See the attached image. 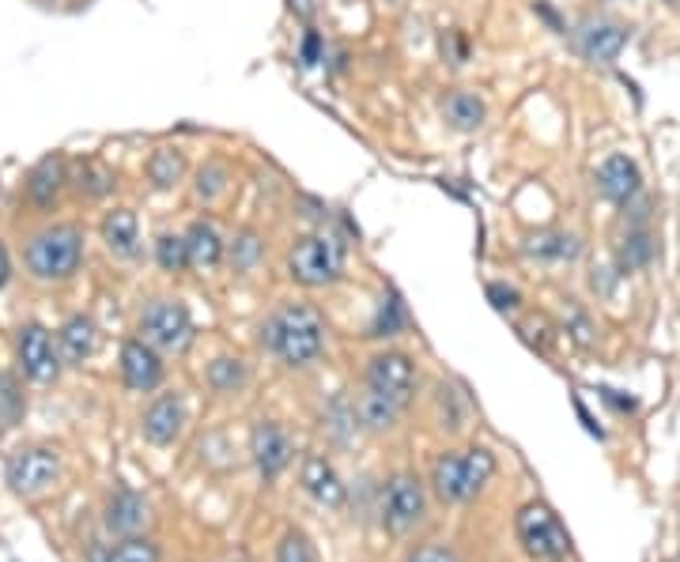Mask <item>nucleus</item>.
<instances>
[{
    "mask_svg": "<svg viewBox=\"0 0 680 562\" xmlns=\"http://www.w3.org/2000/svg\"><path fill=\"white\" fill-rule=\"evenodd\" d=\"M261 347L292 370H303L326 352V321L306 302H280L261 325Z\"/></svg>",
    "mask_w": 680,
    "mask_h": 562,
    "instance_id": "nucleus-1",
    "label": "nucleus"
},
{
    "mask_svg": "<svg viewBox=\"0 0 680 562\" xmlns=\"http://www.w3.org/2000/svg\"><path fill=\"white\" fill-rule=\"evenodd\" d=\"M27 272L42 284H61V279L76 276V268L83 265V231L72 223H54L46 231L31 234L27 250H23Z\"/></svg>",
    "mask_w": 680,
    "mask_h": 562,
    "instance_id": "nucleus-2",
    "label": "nucleus"
},
{
    "mask_svg": "<svg viewBox=\"0 0 680 562\" xmlns=\"http://www.w3.org/2000/svg\"><path fill=\"white\" fill-rule=\"evenodd\" d=\"M491 475H496V457L488 449H454L442 454L431 468V488L442 502H469L488 488Z\"/></svg>",
    "mask_w": 680,
    "mask_h": 562,
    "instance_id": "nucleus-3",
    "label": "nucleus"
},
{
    "mask_svg": "<svg viewBox=\"0 0 680 562\" xmlns=\"http://www.w3.org/2000/svg\"><path fill=\"white\" fill-rule=\"evenodd\" d=\"M344 261H348V250L337 234L314 231V234H303L299 242L292 245V253H287V276L303 287H329L344 276Z\"/></svg>",
    "mask_w": 680,
    "mask_h": 562,
    "instance_id": "nucleus-4",
    "label": "nucleus"
},
{
    "mask_svg": "<svg viewBox=\"0 0 680 562\" xmlns=\"http://www.w3.org/2000/svg\"><path fill=\"white\" fill-rule=\"evenodd\" d=\"M197 329L178 298H151L140 313V340L151 344L159 355H182L193 344Z\"/></svg>",
    "mask_w": 680,
    "mask_h": 562,
    "instance_id": "nucleus-5",
    "label": "nucleus"
},
{
    "mask_svg": "<svg viewBox=\"0 0 680 562\" xmlns=\"http://www.w3.org/2000/svg\"><path fill=\"white\" fill-rule=\"evenodd\" d=\"M518 540H522L525 555L533 559H564L571 551V536L559 525V517L552 514L544 502H530V506L518 509Z\"/></svg>",
    "mask_w": 680,
    "mask_h": 562,
    "instance_id": "nucleus-6",
    "label": "nucleus"
},
{
    "mask_svg": "<svg viewBox=\"0 0 680 562\" xmlns=\"http://www.w3.org/2000/svg\"><path fill=\"white\" fill-rule=\"evenodd\" d=\"M61 475V457L46 446H27V449H15L4 464V480L15 495L34 498V495H46L49 488L57 483Z\"/></svg>",
    "mask_w": 680,
    "mask_h": 562,
    "instance_id": "nucleus-7",
    "label": "nucleus"
},
{
    "mask_svg": "<svg viewBox=\"0 0 680 562\" xmlns=\"http://www.w3.org/2000/svg\"><path fill=\"white\" fill-rule=\"evenodd\" d=\"M423 514H428V491H423V483L412 472H397L386 483V491H382V525L401 536L408 529H416L423 521Z\"/></svg>",
    "mask_w": 680,
    "mask_h": 562,
    "instance_id": "nucleus-8",
    "label": "nucleus"
},
{
    "mask_svg": "<svg viewBox=\"0 0 680 562\" xmlns=\"http://www.w3.org/2000/svg\"><path fill=\"white\" fill-rule=\"evenodd\" d=\"M15 359H20V370L31 381H38V386H49L61 374V352H57L54 336H49V329L34 325V321L23 325L20 336H15Z\"/></svg>",
    "mask_w": 680,
    "mask_h": 562,
    "instance_id": "nucleus-9",
    "label": "nucleus"
},
{
    "mask_svg": "<svg viewBox=\"0 0 680 562\" xmlns=\"http://www.w3.org/2000/svg\"><path fill=\"white\" fill-rule=\"evenodd\" d=\"M367 386L389 397L397 408H408L416 393V366L405 352H378L367 359Z\"/></svg>",
    "mask_w": 680,
    "mask_h": 562,
    "instance_id": "nucleus-10",
    "label": "nucleus"
},
{
    "mask_svg": "<svg viewBox=\"0 0 680 562\" xmlns=\"http://www.w3.org/2000/svg\"><path fill=\"white\" fill-rule=\"evenodd\" d=\"M250 457H253V464H258V472L265 475V480H276V475L292 464L295 446H292V438H287V431L280 427V423L261 420V423H253V431H250Z\"/></svg>",
    "mask_w": 680,
    "mask_h": 562,
    "instance_id": "nucleus-11",
    "label": "nucleus"
},
{
    "mask_svg": "<svg viewBox=\"0 0 680 562\" xmlns=\"http://www.w3.org/2000/svg\"><path fill=\"white\" fill-rule=\"evenodd\" d=\"M593 185H598V193L609 204L627 208V204L643 193V170H639L635 159H627V156H609L605 163L598 167V174H593Z\"/></svg>",
    "mask_w": 680,
    "mask_h": 562,
    "instance_id": "nucleus-12",
    "label": "nucleus"
},
{
    "mask_svg": "<svg viewBox=\"0 0 680 562\" xmlns=\"http://www.w3.org/2000/svg\"><path fill=\"white\" fill-rule=\"evenodd\" d=\"M627 27L616 20H605V15H598V20H586L582 27H578V49H582V57L590 65H612L620 54H624L627 46Z\"/></svg>",
    "mask_w": 680,
    "mask_h": 562,
    "instance_id": "nucleus-13",
    "label": "nucleus"
},
{
    "mask_svg": "<svg viewBox=\"0 0 680 562\" xmlns=\"http://www.w3.org/2000/svg\"><path fill=\"white\" fill-rule=\"evenodd\" d=\"M299 483H303L306 495L318 502V506H326V509H340V506L348 502V488L340 483L337 468L329 464L321 454H306V457H303Z\"/></svg>",
    "mask_w": 680,
    "mask_h": 562,
    "instance_id": "nucleus-14",
    "label": "nucleus"
},
{
    "mask_svg": "<svg viewBox=\"0 0 680 562\" xmlns=\"http://www.w3.org/2000/svg\"><path fill=\"white\" fill-rule=\"evenodd\" d=\"M122 381L133 393H151L163 381V359L144 340H125L122 344Z\"/></svg>",
    "mask_w": 680,
    "mask_h": 562,
    "instance_id": "nucleus-15",
    "label": "nucleus"
},
{
    "mask_svg": "<svg viewBox=\"0 0 680 562\" xmlns=\"http://www.w3.org/2000/svg\"><path fill=\"white\" fill-rule=\"evenodd\" d=\"M182 427H185V404H182V397H174V393H163L151 400L140 420V431L151 446H170V441L182 434Z\"/></svg>",
    "mask_w": 680,
    "mask_h": 562,
    "instance_id": "nucleus-16",
    "label": "nucleus"
},
{
    "mask_svg": "<svg viewBox=\"0 0 680 562\" xmlns=\"http://www.w3.org/2000/svg\"><path fill=\"white\" fill-rule=\"evenodd\" d=\"M65 182H68V167H65L61 156L38 159V163L31 167V174H27V200L38 211L54 208L57 197H61V190H65Z\"/></svg>",
    "mask_w": 680,
    "mask_h": 562,
    "instance_id": "nucleus-17",
    "label": "nucleus"
},
{
    "mask_svg": "<svg viewBox=\"0 0 680 562\" xmlns=\"http://www.w3.org/2000/svg\"><path fill=\"white\" fill-rule=\"evenodd\" d=\"M185 250H190V268H197V272H216L227 257L224 234H219L216 223H208V219L190 223V231H185Z\"/></svg>",
    "mask_w": 680,
    "mask_h": 562,
    "instance_id": "nucleus-18",
    "label": "nucleus"
},
{
    "mask_svg": "<svg viewBox=\"0 0 680 562\" xmlns=\"http://www.w3.org/2000/svg\"><path fill=\"white\" fill-rule=\"evenodd\" d=\"M99 234H102V242H106V250L114 253V257H122V261L136 257V250H140V223H136L133 208L106 211V216H102Z\"/></svg>",
    "mask_w": 680,
    "mask_h": 562,
    "instance_id": "nucleus-19",
    "label": "nucleus"
},
{
    "mask_svg": "<svg viewBox=\"0 0 680 562\" xmlns=\"http://www.w3.org/2000/svg\"><path fill=\"white\" fill-rule=\"evenodd\" d=\"M95 325H91V318H83V313H76V318H68L61 332H57V352H61V363L65 366H83L95 355Z\"/></svg>",
    "mask_w": 680,
    "mask_h": 562,
    "instance_id": "nucleus-20",
    "label": "nucleus"
},
{
    "mask_svg": "<svg viewBox=\"0 0 680 562\" xmlns=\"http://www.w3.org/2000/svg\"><path fill=\"white\" fill-rule=\"evenodd\" d=\"M442 117H446V125L454 133H480L484 122H488V106H484L480 95L457 88L442 99Z\"/></svg>",
    "mask_w": 680,
    "mask_h": 562,
    "instance_id": "nucleus-21",
    "label": "nucleus"
},
{
    "mask_svg": "<svg viewBox=\"0 0 680 562\" xmlns=\"http://www.w3.org/2000/svg\"><path fill=\"white\" fill-rule=\"evenodd\" d=\"M525 257L541 261V265H564V261H575L582 253V242L567 231H541L525 238Z\"/></svg>",
    "mask_w": 680,
    "mask_h": 562,
    "instance_id": "nucleus-22",
    "label": "nucleus"
},
{
    "mask_svg": "<svg viewBox=\"0 0 680 562\" xmlns=\"http://www.w3.org/2000/svg\"><path fill=\"white\" fill-rule=\"evenodd\" d=\"M401 412H405V408H397L394 400L382 397L378 389H371V386L352 400V415H355V423H360L363 431H389V427H397V415H401Z\"/></svg>",
    "mask_w": 680,
    "mask_h": 562,
    "instance_id": "nucleus-23",
    "label": "nucleus"
},
{
    "mask_svg": "<svg viewBox=\"0 0 680 562\" xmlns=\"http://www.w3.org/2000/svg\"><path fill=\"white\" fill-rule=\"evenodd\" d=\"M148 521V506H144L140 495L133 491H117L114 498L106 502V529L117 536H136Z\"/></svg>",
    "mask_w": 680,
    "mask_h": 562,
    "instance_id": "nucleus-24",
    "label": "nucleus"
},
{
    "mask_svg": "<svg viewBox=\"0 0 680 562\" xmlns=\"http://www.w3.org/2000/svg\"><path fill=\"white\" fill-rule=\"evenodd\" d=\"M68 182H72V190L80 193L83 200H102L110 190H114V170H110L106 163H99V159H83Z\"/></svg>",
    "mask_w": 680,
    "mask_h": 562,
    "instance_id": "nucleus-25",
    "label": "nucleus"
},
{
    "mask_svg": "<svg viewBox=\"0 0 680 562\" xmlns=\"http://www.w3.org/2000/svg\"><path fill=\"white\" fill-rule=\"evenodd\" d=\"M182 177H185V156H182V151H178V148L151 151V159H148L151 190L167 193V190H174V185H182Z\"/></svg>",
    "mask_w": 680,
    "mask_h": 562,
    "instance_id": "nucleus-26",
    "label": "nucleus"
},
{
    "mask_svg": "<svg viewBox=\"0 0 680 562\" xmlns=\"http://www.w3.org/2000/svg\"><path fill=\"white\" fill-rule=\"evenodd\" d=\"M654 261V238L650 231H643V227H635V231L624 234V242L616 245V272L624 276V272H639Z\"/></svg>",
    "mask_w": 680,
    "mask_h": 562,
    "instance_id": "nucleus-27",
    "label": "nucleus"
},
{
    "mask_svg": "<svg viewBox=\"0 0 680 562\" xmlns=\"http://www.w3.org/2000/svg\"><path fill=\"white\" fill-rule=\"evenodd\" d=\"M227 190H231V170H227L224 163H216V159H212V163H204V167L197 170L193 193H197L201 204H216Z\"/></svg>",
    "mask_w": 680,
    "mask_h": 562,
    "instance_id": "nucleus-28",
    "label": "nucleus"
},
{
    "mask_svg": "<svg viewBox=\"0 0 680 562\" xmlns=\"http://www.w3.org/2000/svg\"><path fill=\"white\" fill-rule=\"evenodd\" d=\"M208 386L216 389V393H235V389L246 386V363L242 359H231V355H219V359L208 363Z\"/></svg>",
    "mask_w": 680,
    "mask_h": 562,
    "instance_id": "nucleus-29",
    "label": "nucleus"
},
{
    "mask_svg": "<svg viewBox=\"0 0 680 562\" xmlns=\"http://www.w3.org/2000/svg\"><path fill=\"white\" fill-rule=\"evenodd\" d=\"M261 253H265V242H261V234L250 231V227L238 231L231 242H227V257H231L235 272H250L261 261Z\"/></svg>",
    "mask_w": 680,
    "mask_h": 562,
    "instance_id": "nucleus-30",
    "label": "nucleus"
},
{
    "mask_svg": "<svg viewBox=\"0 0 680 562\" xmlns=\"http://www.w3.org/2000/svg\"><path fill=\"white\" fill-rule=\"evenodd\" d=\"M156 265L163 272H182L190 268V250H185V234L163 231L156 238Z\"/></svg>",
    "mask_w": 680,
    "mask_h": 562,
    "instance_id": "nucleus-31",
    "label": "nucleus"
},
{
    "mask_svg": "<svg viewBox=\"0 0 680 562\" xmlns=\"http://www.w3.org/2000/svg\"><path fill=\"white\" fill-rule=\"evenodd\" d=\"M102 562H159V548L144 536H125L122 543H114L102 555Z\"/></svg>",
    "mask_w": 680,
    "mask_h": 562,
    "instance_id": "nucleus-32",
    "label": "nucleus"
},
{
    "mask_svg": "<svg viewBox=\"0 0 680 562\" xmlns=\"http://www.w3.org/2000/svg\"><path fill=\"white\" fill-rule=\"evenodd\" d=\"M401 329H405V306H401V298H397V295L382 298L378 318H374V325H371V336H397Z\"/></svg>",
    "mask_w": 680,
    "mask_h": 562,
    "instance_id": "nucleus-33",
    "label": "nucleus"
},
{
    "mask_svg": "<svg viewBox=\"0 0 680 562\" xmlns=\"http://www.w3.org/2000/svg\"><path fill=\"white\" fill-rule=\"evenodd\" d=\"M276 562H318V555H314V548H310V540H306L303 532H287L284 540H280V548H276Z\"/></svg>",
    "mask_w": 680,
    "mask_h": 562,
    "instance_id": "nucleus-34",
    "label": "nucleus"
},
{
    "mask_svg": "<svg viewBox=\"0 0 680 562\" xmlns=\"http://www.w3.org/2000/svg\"><path fill=\"white\" fill-rule=\"evenodd\" d=\"M484 291H488V302L496 306L499 313H514V310H522V291H518V287H510V284H499V279H491V284L484 287Z\"/></svg>",
    "mask_w": 680,
    "mask_h": 562,
    "instance_id": "nucleus-35",
    "label": "nucleus"
},
{
    "mask_svg": "<svg viewBox=\"0 0 680 562\" xmlns=\"http://www.w3.org/2000/svg\"><path fill=\"white\" fill-rule=\"evenodd\" d=\"M326 61V42H321V34L314 27L303 31V46H299V65L303 68H318Z\"/></svg>",
    "mask_w": 680,
    "mask_h": 562,
    "instance_id": "nucleus-36",
    "label": "nucleus"
},
{
    "mask_svg": "<svg viewBox=\"0 0 680 562\" xmlns=\"http://www.w3.org/2000/svg\"><path fill=\"white\" fill-rule=\"evenodd\" d=\"M442 57H446L450 65L469 61V38H465V31H446V38H442Z\"/></svg>",
    "mask_w": 680,
    "mask_h": 562,
    "instance_id": "nucleus-37",
    "label": "nucleus"
},
{
    "mask_svg": "<svg viewBox=\"0 0 680 562\" xmlns=\"http://www.w3.org/2000/svg\"><path fill=\"white\" fill-rule=\"evenodd\" d=\"M408 562H457L454 548H446V543H423V548H416Z\"/></svg>",
    "mask_w": 680,
    "mask_h": 562,
    "instance_id": "nucleus-38",
    "label": "nucleus"
},
{
    "mask_svg": "<svg viewBox=\"0 0 680 562\" xmlns=\"http://www.w3.org/2000/svg\"><path fill=\"white\" fill-rule=\"evenodd\" d=\"M284 4H287V12H292L295 20H303V23H310L314 12H318V0H284Z\"/></svg>",
    "mask_w": 680,
    "mask_h": 562,
    "instance_id": "nucleus-39",
    "label": "nucleus"
},
{
    "mask_svg": "<svg viewBox=\"0 0 680 562\" xmlns=\"http://www.w3.org/2000/svg\"><path fill=\"white\" fill-rule=\"evenodd\" d=\"M533 12H537L541 20L548 23V27L556 31V34H564V31H567V27H564V20H559V15H556V8H552L548 0H537V4H533Z\"/></svg>",
    "mask_w": 680,
    "mask_h": 562,
    "instance_id": "nucleus-40",
    "label": "nucleus"
},
{
    "mask_svg": "<svg viewBox=\"0 0 680 562\" xmlns=\"http://www.w3.org/2000/svg\"><path fill=\"white\" fill-rule=\"evenodd\" d=\"M12 279V261H8V250H4V242H0V287Z\"/></svg>",
    "mask_w": 680,
    "mask_h": 562,
    "instance_id": "nucleus-41",
    "label": "nucleus"
},
{
    "mask_svg": "<svg viewBox=\"0 0 680 562\" xmlns=\"http://www.w3.org/2000/svg\"><path fill=\"white\" fill-rule=\"evenodd\" d=\"M666 4H677V0H666Z\"/></svg>",
    "mask_w": 680,
    "mask_h": 562,
    "instance_id": "nucleus-42",
    "label": "nucleus"
},
{
    "mask_svg": "<svg viewBox=\"0 0 680 562\" xmlns=\"http://www.w3.org/2000/svg\"><path fill=\"white\" fill-rule=\"evenodd\" d=\"M673 562H680V559H673Z\"/></svg>",
    "mask_w": 680,
    "mask_h": 562,
    "instance_id": "nucleus-43",
    "label": "nucleus"
},
{
    "mask_svg": "<svg viewBox=\"0 0 680 562\" xmlns=\"http://www.w3.org/2000/svg\"><path fill=\"white\" fill-rule=\"evenodd\" d=\"M389 4H394V0H389Z\"/></svg>",
    "mask_w": 680,
    "mask_h": 562,
    "instance_id": "nucleus-44",
    "label": "nucleus"
}]
</instances>
